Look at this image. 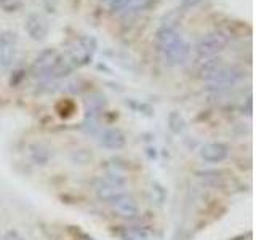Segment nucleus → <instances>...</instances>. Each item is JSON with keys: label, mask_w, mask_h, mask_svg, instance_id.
I'll return each instance as SVG.
<instances>
[{"label": "nucleus", "mask_w": 256, "mask_h": 240, "mask_svg": "<svg viewBox=\"0 0 256 240\" xmlns=\"http://www.w3.org/2000/svg\"><path fill=\"white\" fill-rule=\"evenodd\" d=\"M197 2H200V0H184V5H188V6H194Z\"/></svg>", "instance_id": "dca6fc26"}, {"label": "nucleus", "mask_w": 256, "mask_h": 240, "mask_svg": "<svg viewBox=\"0 0 256 240\" xmlns=\"http://www.w3.org/2000/svg\"><path fill=\"white\" fill-rule=\"evenodd\" d=\"M200 158L206 164H221L229 156V148L222 142H208L200 149Z\"/></svg>", "instance_id": "1a4fd4ad"}, {"label": "nucleus", "mask_w": 256, "mask_h": 240, "mask_svg": "<svg viewBox=\"0 0 256 240\" xmlns=\"http://www.w3.org/2000/svg\"><path fill=\"white\" fill-rule=\"evenodd\" d=\"M158 50L162 53L164 61L168 66H180L189 58L190 45L182 36H180L173 28L164 26L157 32Z\"/></svg>", "instance_id": "f257e3e1"}, {"label": "nucleus", "mask_w": 256, "mask_h": 240, "mask_svg": "<svg viewBox=\"0 0 256 240\" xmlns=\"http://www.w3.org/2000/svg\"><path fill=\"white\" fill-rule=\"evenodd\" d=\"M22 5V0H0V8L5 12H16Z\"/></svg>", "instance_id": "4468645a"}, {"label": "nucleus", "mask_w": 256, "mask_h": 240, "mask_svg": "<svg viewBox=\"0 0 256 240\" xmlns=\"http://www.w3.org/2000/svg\"><path fill=\"white\" fill-rule=\"evenodd\" d=\"M122 238L124 240H150V237L146 232H141L136 229H125L122 232Z\"/></svg>", "instance_id": "ddd939ff"}, {"label": "nucleus", "mask_w": 256, "mask_h": 240, "mask_svg": "<svg viewBox=\"0 0 256 240\" xmlns=\"http://www.w3.org/2000/svg\"><path fill=\"white\" fill-rule=\"evenodd\" d=\"M32 154V160L38 165H44V164H46L48 160H50V150L48 149H44L42 146H36V150H32L30 152Z\"/></svg>", "instance_id": "f8f14e48"}, {"label": "nucleus", "mask_w": 256, "mask_h": 240, "mask_svg": "<svg viewBox=\"0 0 256 240\" xmlns=\"http://www.w3.org/2000/svg\"><path fill=\"white\" fill-rule=\"evenodd\" d=\"M56 56H58V54H56L54 50H45V52H42L36 58V61H34V70L37 72V74H40V72L45 70L56 60Z\"/></svg>", "instance_id": "9b49d317"}, {"label": "nucleus", "mask_w": 256, "mask_h": 240, "mask_svg": "<svg viewBox=\"0 0 256 240\" xmlns=\"http://www.w3.org/2000/svg\"><path fill=\"white\" fill-rule=\"evenodd\" d=\"M24 29H26L30 38L44 40L50 32V24H48V20L45 16L38 13H30L26 20V24H24Z\"/></svg>", "instance_id": "0eeeda50"}, {"label": "nucleus", "mask_w": 256, "mask_h": 240, "mask_svg": "<svg viewBox=\"0 0 256 240\" xmlns=\"http://www.w3.org/2000/svg\"><path fill=\"white\" fill-rule=\"evenodd\" d=\"M94 189L98 198L109 204L114 197L125 192V178H122L120 174H108L98 181Z\"/></svg>", "instance_id": "20e7f679"}, {"label": "nucleus", "mask_w": 256, "mask_h": 240, "mask_svg": "<svg viewBox=\"0 0 256 240\" xmlns=\"http://www.w3.org/2000/svg\"><path fill=\"white\" fill-rule=\"evenodd\" d=\"M18 36L12 30L0 32V74L8 72L16 61V52H18Z\"/></svg>", "instance_id": "7ed1b4c3"}, {"label": "nucleus", "mask_w": 256, "mask_h": 240, "mask_svg": "<svg viewBox=\"0 0 256 240\" xmlns=\"http://www.w3.org/2000/svg\"><path fill=\"white\" fill-rule=\"evenodd\" d=\"M228 40L220 32H212L206 34L198 40V44L196 45V52L198 58H213L214 54H218L220 52L224 50Z\"/></svg>", "instance_id": "39448f33"}, {"label": "nucleus", "mask_w": 256, "mask_h": 240, "mask_svg": "<svg viewBox=\"0 0 256 240\" xmlns=\"http://www.w3.org/2000/svg\"><path fill=\"white\" fill-rule=\"evenodd\" d=\"M109 205L112 206L114 213H117L118 216H122V218H126V220H133L140 213V208H138V204H136V200L132 196H128L126 192L114 197L109 202Z\"/></svg>", "instance_id": "423d86ee"}, {"label": "nucleus", "mask_w": 256, "mask_h": 240, "mask_svg": "<svg viewBox=\"0 0 256 240\" xmlns=\"http://www.w3.org/2000/svg\"><path fill=\"white\" fill-rule=\"evenodd\" d=\"M200 77L205 82L212 84L214 88H230L237 85L242 80L244 74L242 70L230 64H224L220 60H210L204 64V68L200 69Z\"/></svg>", "instance_id": "f03ea898"}, {"label": "nucleus", "mask_w": 256, "mask_h": 240, "mask_svg": "<svg viewBox=\"0 0 256 240\" xmlns=\"http://www.w3.org/2000/svg\"><path fill=\"white\" fill-rule=\"evenodd\" d=\"M2 240H22V237L16 230H8Z\"/></svg>", "instance_id": "2eb2a0df"}, {"label": "nucleus", "mask_w": 256, "mask_h": 240, "mask_svg": "<svg viewBox=\"0 0 256 240\" xmlns=\"http://www.w3.org/2000/svg\"><path fill=\"white\" fill-rule=\"evenodd\" d=\"M152 0H110V12L116 14L130 16L144 12Z\"/></svg>", "instance_id": "6e6552de"}, {"label": "nucleus", "mask_w": 256, "mask_h": 240, "mask_svg": "<svg viewBox=\"0 0 256 240\" xmlns=\"http://www.w3.org/2000/svg\"><path fill=\"white\" fill-rule=\"evenodd\" d=\"M125 134L116 130V128H109V130H104L100 136V144L106 149H122L125 146Z\"/></svg>", "instance_id": "9d476101"}]
</instances>
